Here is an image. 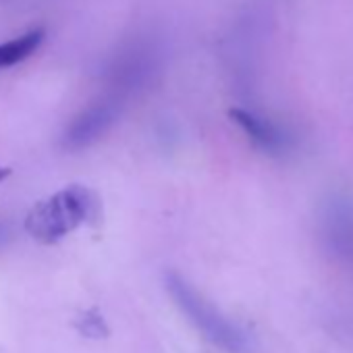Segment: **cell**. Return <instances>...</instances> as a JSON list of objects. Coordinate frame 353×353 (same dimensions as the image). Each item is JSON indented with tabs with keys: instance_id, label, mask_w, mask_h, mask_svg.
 Segmentation results:
<instances>
[{
	"instance_id": "6da1fadb",
	"label": "cell",
	"mask_w": 353,
	"mask_h": 353,
	"mask_svg": "<svg viewBox=\"0 0 353 353\" xmlns=\"http://www.w3.org/2000/svg\"><path fill=\"white\" fill-rule=\"evenodd\" d=\"M94 212V198L81 185H71L54 194L52 198L36 204L28 214V233L42 241L54 243L85 223Z\"/></svg>"
},
{
	"instance_id": "7a4b0ae2",
	"label": "cell",
	"mask_w": 353,
	"mask_h": 353,
	"mask_svg": "<svg viewBox=\"0 0 353 353\" xmlns=\"http://www.w3.org/2000/svg\"><path fill=\"white\" fill-rule=\"evenodd\" d=\"M164 285L174 303L181 307L183 314L190 316V320L208 336L214 345L225 349L227 353H248L250 341L248 336L229 322L212 303H208L183 276L176 272L164 274Z\"/></svg>"
},
{
	"instance_id": "3957f363",
	"label": "cell",
	"mask_w": 353,
	"mask_h": 353,
	"mask_svg": "<svg viewBox=\"0 0 353 353\" xmlns=\"http://www.w3.org/2000/svg\"><path fill=\"white\" fill-rule=\"evenodd\" d=\"M117 117V106L112 102H98L83 110L67 129L65 145L67 148H83L94 141L100 133L108 129V125Z\"/></svg>"
},
{
	"instance_id": "277c9868",
	"label": "cell",
	"mask_w": 353,
	"mask_h": 353,
	"mask_svg": "<svg viewBox=\"0 0 353 353\" xmlns=\"http://www.w3.org/2000/svg\"><path fill=\"white\" fill-rule=\"evenodd\" d=\"M231 119L250 135V139H254L260 148L268 150V152H276L283 145V135L279 133V129L268 123L262 117H256L250 110L243 108H231Z\"/></svg>"
},
{
	"instance_id": "5b68a950",
	"label": "cell",
	"mask_w": 353,
	"mask_h": 353,
	"mask_svg": "<svg viewBox=\"0 0 353 353\" xmlns=\"http://www.w3.org/2000/svg\"><path fill=\"white\" fill-rule=\"evenodd\" d=\"M44 40V30H32L11 42L0 44V69L13 67L32 57Z\"/></svg>"
},
{
	"instance_id": "8992f818",
	"label": "cell",
	"mask_w": 353,
	"mask_h": 353,
	"mask_svg": "<svg viewBox=\"0 0 353 353\" xmlns=\"http://www.w3.org/2000/svg\"><path fill=\"white\" fill-rule=\"evenodd\" d=\"M79 330L83 334H90V336H104L106 332V326H104V320L96 314H85L79 322Z\"/></svg>"
},
{
	"instance_id": "52a82bcc",
	"label": "cell",
	"mask_w": 353,
	"mask_h": 353,
	"mask_svg": "<svg viewBox=\"0 0 353 353\" xmlns=\"http://www.w3.org/2000/svg\"><path fill=\"white\" fill-rule=\"evenodd\" d=\"M7 235H9V229H7L5 225H0V243H3V241L7 239Z\"/></svg>"
},
{
	"instance_id": "ba28073f",
	"label": "cell",
	"mask_w": 353,
	"mask_h": 353,
	"mask_svg": "<svg viewBox=\"0 0 353 353\" xmlns=\"http://www.w3.org/2000/svg\"><path fill=\"white\" fill-rule=\"evenodd\" d=\"M9 172H11L9 168H3V166H0V181H3V179H5V176L9 174Z\"/></svg>"
}]
</instances>
